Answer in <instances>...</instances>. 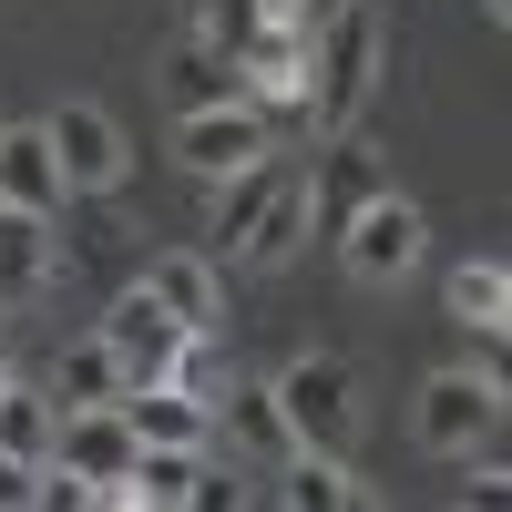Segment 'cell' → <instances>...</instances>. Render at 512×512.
<instances>
[{"label":"cell","instance_id":"6da1fadb","mask_svg":"<svg viewBox=\"0 0 512 512\" xmlns=\"http://www.w3.org/2000/svg\"><path fill=\"white\" fill-rule=\"evenodd\" d=\"M369 93H379V0H349V11H328L308 31V103L297 113L318 134H349L369 113Z\"/></svg>","mask_w":512,"mask_h":512},{"label":"cell","instance_id":"7a4b0ae2","mask_svg":"<svg viewBox=\"0 0 512 512\" xmlns=\"http://www.w3.org/2000/svg\"><path fill=\"white\" fill-rule=\"evenodd\" d=\"M277 410H287V431L308 441V451H349V431H359V379H349V359H328V349H297L277 379Z\"/></svg>","mask_w":512,"mask_h":512},{"label":"cell","instance_id":"3957f363","mask_svg":"<svg viewBox=\"0 0 512 512\" xmlns=\"http://www.w3.org/2000/svg\"><path fill=\"white\" fill-rule=\"evenodd\" d=\"M420 246H431V226H420V205L379 185V195L359 205V216L338 226V267H349L359 287H400V277L420 267Z\"/></svg>","mask_w":512,"mask_h":512},{"label":"cell","instance_id":"277c9868","mask_svg":"<svg viewBox=\"0 0 512 512\" xmlns=\"http://www.w3.org/2000/svg\"><path fill=\"white\" fill-rule=\"evenodd\" d=\"M492 420H502V379H492V369H441V379H420V410H410L420 451L461 461V451L492 441Z\"/></svg>","mask_w":512,"mask_h":512},{"label":"cell","instance_id":"5b68a950","mask_svg":"<svg viewBox=\"0 0 512 512\" xmlns=\"http://www.w3.org/2000/svg\"><path fill=\"white\" fill-rule=\"evenodd\" d=\"M41 134H52L72 195H113L123 164H134V154H123V123H113L103 103H52V113H41Z\"/></svg>","mask_w":512,"mask_h":512},{"label":"cell","instance_id":"8992f818","mask_svg":"<svg viewBox=\"0 0 512 512\" xmlns=\"http://www.w3.org/2000/svg\"><path fill=\"white\" fill-rule=\"evenodd\" d=\"M256 154H277V134H267V113L256 103H205V113H175V164L185 175H236V164H256Z\"/></svg>","mask_w":512,"mask_h":512},{"label":"cell","instance_id":"52a82bcc","mask_svg":"<svg viewBox=\"0 0 512 512\" xmlns=\"http://www.w3.org/2000/svg\"><path fill=\"white\" fill-rule=\"evenodd\" d=\"M205 410H216V441H226V451H246L256 472H277V461L297 451V431H287V410H277L267 379H236V369H226V390L205 400Z\"/></svg>","mask_w":512,"mask_h":512},{"label":"cell","instance_id":"ba28073f","mask_svg":"<svg viewBox=\"0 0 512 512\" xmlns=\"http://www.w3.org/2000/svg\"><path fill=\"white\" fill-rule=\"evenodd\" d=\"M236 82L256 113H297L308 103V31L297 21H256V41L236 52Z\"/></svg>","mask_w":512,"mask_h":512},{"label":"cell","instance_id":"9c48e42d","mask_svg":"<svg viewBox=\"0 0 512 512\" xmlns=\"http://www.w3.org/2000/svg\"><path fill=\"white\" fill-rule=\"evenodd\" d=\"M175 338H185V328H175V318L154 308V287H144V277H134V287H123L113 308H103V349L123 359V390H144V379H164V359H175Z\"/></svg>","mask_w":512,"mask_h":512},{"label":"cell","instance_id":"30bf717a","mask_svg":"<svg viewBox=\"0 0 512 512\" xmlns=\"http://www.w3.org/2000/svg\"><path fill=\"white\" fill-rule=\"evenodd\" d=\"M144 287H154V308L175 318V328H216L226 338V277H216V256L164 246V256H144Z\"/></svg>","mask_w":512,"mask_h":512},{"label":"cell","instance_id":"8fae6325","mask_svg":"<svg viewBox=\"0 0 512 512\" xmlns=\"http://www.w3.org/2000/svg\"><path fill=\"white\" fill-rule=\"evenodd\" d=\"M0 205H31V216H62L72 185H62V154L41 123H0Z\"/></svg>","mask_w":512,"mask_h":512},{"label":"cell","instance_id":"7c38bea8","mask_svg":"<svg viewBox=\"0 0 512 512\" xmlns=\"http://www.w3.org/2000/svg\"><path fill=\"white\" fill-rule=\"evenodd\" d=\"M52 277H62L52 216H31V205H0V308H31Z\"/></svg>","mask_w":512,"mask_h":512},{"label":"cell","instance_id":"4fadbf2b","mask_svg":"<svg viewBox=\"0 0 512 512\" xmlns=\"http://www.w3.org/2000/svg\"><path fill=\"white\" fill-rule=\"evenodd\" d=\"M267 502H287V512H359V502H369V482H359L338 451H308V441H297V451L277 461Z\"/></svg>","mask_w":512,"mask_h":512},{"label":"cell","instance_id":"5bb4252c","mask_svg":"<svg viewBox=\"0 0 512 512\" xmlns=\"http://www.w3.org/2000/svg\"><path fill=\"white\" fill-rule=\"evenodd\" d=\"M123 420H134V441H164V451H216V410L185 400L175 379H144V390H123Z\"/></svg>","mask_w":512,"mask_h":512},{"label":"cell","instance_id":"9a60e30c","mask_svg":"<svg viewBox=\"0 0 512 512\" xmlns=\"http://www.w3.org/2000/svg\"><path fill=\"white\" fill-rule=\"evenodd\" d=\"M297 246H308V175H277V185H267V205H256V226L236 236L226 267H287Z\"/></svg>","mask_w":512,"mask_h":512},{"label":"cell","instance_id":"2e32d148","mask_svg":"<svg viewBox=\"0 0 512 512\" xmlns=\"http://www.w3.org/2000/svg\"><path fill=\"white\" fill-rule=\"evenodd\" d=\"M164 103H175V113L246 103V82H236V62L216 52V41H175V52H164Z\"/></svg>","mask_w":512,"mask_h":512},{"label":"cell","instance_id":"e0dca14e","mask_svg":"<svg viewBox=\"0 0 512 512\" xmlns=\"http://www.w3.org/2000/svg\"><path fill=\"white\" fill-rule=\"evenodd\" d=\"M369 195H379V164H369L359 144H338L318 175H308V226H318V236H338V226H349Z\"/></svg>","mask_w":512,"mask_h":512},{"label":"cell","instance_id":"ac0fdd59","mask_svg":"<svg viewBox=\"0 0 512 512\" xmlns=\"http://www.w3.org/2000/svg\"><path fill=\"white\" fill-rule=\"evenodd\" d=\"M277 175H287L277 154H256V164H236V175H216V205H205V236H216V256H236V236L256 226V205H267Z\"/></svg>","mask_w":512,"mask_h":512},{"label":"cell","instance_id":"d6986e66","mask_svg":"<svg viewBox=\"0 0 512 512\" xmlns=\"http://www.w3.org/2000/svg\"><path fill=\"white\" fill-rule=\"evenodd\" d=\"M52 431H62V400L31 390V379H0V451L11 461H52Z\"/></svg>","mask_w":512,"mask_h":512},{"label":"cell","instance_id":"ffe728a7","mask_svg":"<svg viewBox=\"0 0 512 512\" xmlns=\"http://www.w3.org/2000/svg\"><path fill=\"white\" fill-rule=\"evenodd\" d=\"M451 318L502 338V318H512V267H502V256H461V267H451Z\"/></svg>","mask_w":512,"mask_h":512},{"label":"cell","instance_id":"44dd1931","mask_svg":"<svg viewBox=\"0 0 512 512\" xmlns=\"http://www.w3.org/2000/svg\"><path fill=\"white\" fill-rule=\"evenodd\" d=\"M52 400H62V410H82V400H123V359L103 349V328L72 338V349L52 359Z\"/></svg>","mask_w":512,"mask_h":512},{"label":"cell","instance_id":"7402d4cb","mask_svg":"<svg viewBox=\"0 0 512 512\" xmlns=\"http://www.w3.org/2000/svg\"><path fill=\"white\" fill-rule=\"evenodd\" d=\"M277 0H195V41H216V52L236 62L246 41H256V21H267Z\"/></svg>","mask_w":512,"mask_h":512},{"label":"cell","instance_id":"603a6c76","mask_svg":"<svg viewBox=\"0 0 512 512\" xmlns=\"http://www.w3.org/2000/svg\"><path fill=\"white\" fill-rule=\"evenodd\" d=\"M21 502H41V461H11V451H0V512H21Z\"/></svg>","mask_w":512,"mask_h":512},{"label":"cell","instance_id":"cb8c5ba5","mask_svg":"<svg viewBox=\"0 0 512 512\" xmlns=\"http://www.w3.org/2000/svg\"><path fill=\"white\" fill-rule=\"evenodd\" d=\"M246 502V482L236 472H216V461H205V472H195V512H236Z\"/></svg>","mask_w":512,"mask_h":512},{"label":"cell","instance_id":"d4e9b609","mask_svg":"<svg viewBox=\"0 0 512 512\" xmlns=\"http://www.w3.org/2000/svg\"><path fill=\"white\" fill-rule=\"evenodd\" d=\"M461 461H472V451H461ZM502 492H512V472L482 451V461H472V482H461V502H502Z\"/></svg>","mask_w":512,"mask_h":512},{"label":"cell","instance_id":"484cf974","mask_svg":"<svg viewBox=\"0 0 512 512\" xmlns=\"http://www.w3.org/2000/svg\"><path fill=\"white\" fill-rule=\"evenodd\" d=\"M482 21H512V0H482Z\"/></svg>","mask_w":512,"mask_h":512},{"label":"cell","instance_id":"4316f807","mask_svg":"<svg viewBox=\"0 0 512 512\" xmlns=\"http://www.w3.org/2000/svg\"><path fill=\"white\" fill-rule=\"evenodd\" d=\"M0 379H21V369H11V338H0Z\"/></svg>","mask_w":512,"mask_h":512}]
</instances>
